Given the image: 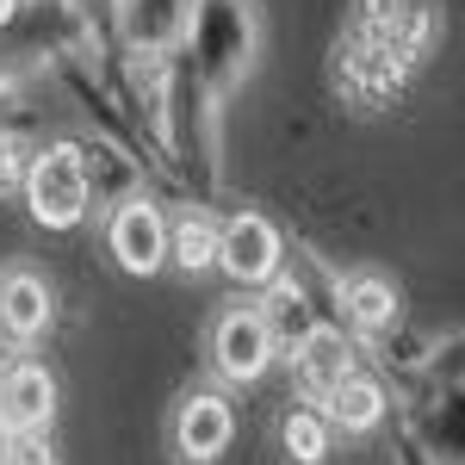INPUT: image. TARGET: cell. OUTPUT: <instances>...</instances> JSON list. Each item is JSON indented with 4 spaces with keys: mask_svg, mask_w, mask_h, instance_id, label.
Returning <instances> with one entry per match:
<instances>
[{
    "mask_svg": "<svg viewBox=\"0 0 465 465\" xmlns=\"http://www.w3.org/2000/svg\"><path fill=\"white\" fill-rule=\"evenodd\" d=\"M6 465H56L44 434H6Z\"/></svg>",
    "mask_w": 465,
    "mask_h": 465,
    "instance_id": "13",
    "label": "cell"
},
{
    "mask_svg": "<svg viewBox=\"0 0 465 465\" xmlns=\"http://www.w3.org/2000/svg\"><path fill=\"white\" fill-rule=\"evenodd\" d=\"M354 372V348L335 335V329H311L304 341H292V379H298V391L304 397H329L341 379Z\"/></svg>",
    "mask_w": 465,
    "mask_h": 465,
    "instance_id": "7",
    "label": "cell"
},
{
    "mask_svg": "<svg viewBox=\"0 0 465 465\" xmlns=\"http://www.w3.org/2000/svg\"><path fill=\"white\" fill-rule=\"evenodd\" d=\"M19 174H25V155H19V143H0V193H6Z\"/></svg>",
    "mask_w": 465,
    "mask_h": 465,
    "instance_id": "14",
    "label": "cell"
},
{
    "mask_svg": "<svg viewBox=\"0 0 465 465\" xmlns=\"http://www.w3.org/2000/svg\"><path fill=\"white\" fill-rule=\"evenodd\" d=\"M87 199H94V180H87V155L69 143L44 149L25 162V205L44 230H74L87 217Z\"/></svg>",
    "mask_w": 465,
    "mask_h": 465,
    "instance_id": "1",
    "label": "cell"
},
{
    "mask_svg": "<svg viewBox=\"0 0 465 465\" xmlns=\"http://www.w3.org/2000/svg\"><path fill=\"white\" fill-rule=\"evenodd\" d=\"M168 261H174L180 273H205L217 267V223L205 212H186L168 223Z\"/></svg>",
    "mask_w": 465,
    "mask_h": 465,
    "instance_id": "11",
    "label": "cell"
},
{
    "mask_svg": "<svg viewBox=\"0 0 465 465\" xmlns=\"http://www.w3.org/2000/svg\"><path fill=\"white\" fill-rule=\"evenodd\" d=\"M13 13H19V0H0V25H6V19H13Z\"/></svg>",
    "mask_w": 465,
    "mask_h": 465,
    "instance_id": "15",
    "label": "cell"
},
{
    "mask_svg": "<svg viewBox=\"0 0 465 465\" xmlns=\"http://www.w3.org/2000/svg\"><path fill=\"white\" fill-rule=\"evenodd\" d=\"M322 416H329L335 434H372L385 422V385L372 372H348L335 391L322 397Z\"/></svg>",
    "mask_w": 465,
    "mask_h": 465,
    "instance_id": "9",
    "label": "cell"
},
{
    "mask_svg": "<svg viewBox=\"0 0 465 465\" xmlns=\"http://www.w3.org/2000/svg\"><path fill=\"white\" fill-rule=\"evenodd\" d=\"M273 360H280V341H273V329H267V317H261L254 304H230V311L212 322V366L230 385L267 379Z\"/></svg>",
    "mask_w": 465,
    "mask_h": 465,
    "instance_id": "2",
    "label": "cell"
},
{
    "mask_svg": "<svg viewBox=\"0 0 465 465\" xmlns=\"http://www.w3.org/2000/svg\"><path fill=\"white\" fill-rule=\"evenodd\" d=\"M236 434V410L223 403L217 391H186L174 410V453L193 465H212Z\"/></svg>",
    "mask_w": 465,
    "mask_h": 465,
    "instance_id": "6",
    "label": "cell"
},
{
    "mask_svg": "<svg viewBox=\"0 0 465 465\" xmlns=\"http://www.w3.org/2000/svg\"><path fill=\"white\" fill-rule=\"evenodd\" d=\"M280 447H286L298 465H322L335 453V429H329L322 410H292L286 422H280Z\"/></svg>",
    "mask_w": 465,
    "mask_h": 465,
    "instance_id": "12",
    "label": "cell"
},
{
    "mask_svg": "<svg viewBox=\"0 0 465 465\" xmlns=\"http://www.w3.org/2000/svg\"><path fill=\"white\" fill-rule=\"evenodd\" d=\"M106 249L124 273H155L168 261V217L155 212L149 199H124L106 217Z\"/></svg>",
    "mask_w": 465,
    "mask_h": 465,
    "instance_id": "5",
    "label": "cell"
},
{
    "mask_svg": "<svg viewBox=\"0 0 465 465\" xmlns=\"http://www.w3.org/2000/svg\"><path fill=\"white\" fill-rule=\"evenodd\" d=\"M56 416V379L44 360L0 366V434H44Z\"/></svg>",
    "mask_w": 465,
    "mask_h": 465,
    "instance_id": "4",
    "label": "cell"
},
{
    "mask_svg": "<svg viewBox=\"0 0 465 465\" xmlns=\"http://www.w3.org/2000/svg\"><path fill=\"white\" fill-rule=\"evenodd\" d=\"M341 311H348V322H354L360 335H385V329L397 322V286L385 280V273L360 267V273L341 280Z\"/></svg>",
    "mask_w": 465,
    "mask_h": 465,
    "instance_id": "10",
    "label": "cell"
},
{
    "mask_svg": "<svg viewBox=\"0 0 465 465\" xmlns=\"http://www.w3.org/2000/svg\"><path fill=\"white\" fill-rule=\"evenodd\" d=\"M0 465H6V434H0Z\"/></svg>",
    "mask_w": 465,
    "mask_h": 465,
    "instance_id": "16",
    "label": "cell"
},
{
    "mask_svg": "<svg viewBox=\"0 0 465 465\" xmlns=\"http://www.w3.org/2000/svg\"><path fill=\"white\" fill-rule=\"evenodd\" d=\"M56 317V304H50V286L37 280L32 267H13V273H0V329L13 335V341H37L44 329Z\"/></svg>",
    "mask_w": 465,
    "mask_h": 465,
    "instance_id": "8",
    "label": "cell"
},
{
    "mask_svg": "<svg viewBox=\"0 0 465 465\" xmlns=\"http://www.w3.org/2000/svg\"><path fill=\"white\" fill-rule=\"evenodd\" d=\"M280 261H286V242L261 212H236L230 223H217V267L236 286H267L280 273Z\"/></svg>",
    "mask_w": 465,
    "mask_h": 465,
    "instance_id": "3",
    "label": "cell"
}]
</instances>
